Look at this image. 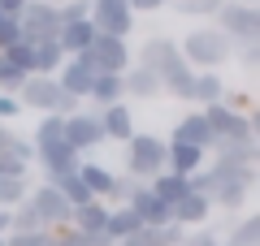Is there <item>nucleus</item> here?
I'll use <instances>...</instances> for the list:
<instances>
[{
	"instance_id": "32",
	"label": "nucleus",
	"mask_w": 260,
	"mask_h": 246,
	"mask_svg": "<svg viewBox=\"0 0 260 246\" xmlns=\"http://www.w3.org/2000/svg\"><path fill=\"white\" fill-rule=\"evenodd\" d=\"M26 194H30L26 177H9V173H0V208H5V212H13L18 203H26Z\"/></svg>"
},
{
	"instance_id": "3",
	"label": "nucleus",
	"mask_w": 260,
	"mask_h": 246,
	"mask_svg": "<svg viewBox=\"0 0 260 246\" xmlns=\"http://www.w3.org/2000/svg\"><path fill=\"white\" fill-rule=\"evenodd\" d=\"M156 173H165V138L160 134H139L126 143V177L148 186Z\"/></svg>"
},
{
	"instance_id": "20",
	"label": "nucleus",
	"mask_w": 260,
	"mask_h": 246,
	"mask_svg": "<svg viewBox=\"0 0 260 246\" xmlns=\"http://www.w3.org/2000/svg\"><path fill=\"white\" fill-rule=\"evenodd\" d=\"M126 208L135 212V216H139V225H143V229H160V225H169V208L152 199V190H148V186H139V190L130 194V203H126Z\"/></svg>"
},
{
	"instance_id": "9",
	"label": "nucleus",
	"mask_w": 260,
	"mask_h": 246,
	"mask_svg": "<svg viewBox=\"0 0 260 246\" xmlns=\"http://www.w3.org/2000/svg\"><path fill=\"white\" fill-rule=\"evenodd\" d=\"M95 35H113V39H126L135 30V13H130L126 0H91V18Z\"/></svg>"
},
{
	"instance_id": "6",
	"label": "nucleus",
	"mask_w": 260,
	"mask_h": 246,
	"mask_svg": "<svg viewBox=\"0 0 260 246\" xmlns=\"http://www.w3.org/2000/svg\"><path fill=\"white\" fill-rule=\"evenodd\" d=\"M87 65H91L95 73H113V78H121V73L135 65V52H130L126 39H113V35H95L91 48H87Z\"/></svg>"
},
{
	"instance_id": "47",
	"label": "nucleus",
	"mask_w": 260,
	"mask_h": 246,
	"mask_svg": "<svg viewBox=\"0 0 260 246\" xmlns=\"http://www.w3.org/2000/svg\"><path fill=\"white\" fill-rule=\"evenodd\" d=\"M117 246H160V242H156V233H152V229H139V233H130L126 242H117Z\"/></svg>"
},
{
	"instance_id": "15",
	"label": "nucleus",
	"mask_w": 260,
	"mask_h": 246,
	"mask_svg": "<svg viewBox=\"0 0 260 246\" xmlns=\"http://www.w3.org/2000/svg\"><path fill=\"white\" fill-rule=\"evenodd\" d=\"M61 65H65V52L56 48V39L26 44V69H30V78H56Z\"/></svg>"
},
{
	"instance_id": "27",
	"label": "nucleus",
	"mask_w": 260,
	"mask_h": 246,
	"mask_svg": "<svg viewBox=\"0 0 260 246\" xmlns=\"http://www.w3.org/2000/svg\"><path fill=\"white\" fill-rule=\"evenodd\" d=\"M208 155H213L217 164H256V143H221V138H213V147H208Z\"/></svg>"
},
{
	"instance_id": "46",
	"label": "nucleus",
	"mask_w": 260,
	"mask_h": 246,
	"mask_svg": "<svg viewBox=\"0 0 260 246\" xmlns=\"http://www.w3.org/2000/svg\"><path fill=\"white\" fill-rule=\"evenodd\" d=\"M130 5V13H135V18H139V13H160L169 5V0H126Z\"/></svg>"
},
{
	"instance_id": "1",
	"label": "nucleus",
	"mask_w": 260,
	"mask_h": 246,
	"mask_svg": "<svg viewBox=\"0 0 260 246\" xmlns=\"http://www.w3.org/2000/svg\"><path fill=\"white\" fill-rule=\"evenodd\" d=\"M186 186H191L195 194H204L213 208L239 212L243 203H247L251 186H256V169H247V164H217V160H208L195 177H186Z\"/></svg>"
},
{
	"instance_id": "21",
	"label": "nucleus",
	"mask_w": 260,
	"mask_h": 246,
	"mask_svg": "<svg viewBox=\"0 0 260 246\" xmlns=\"http://www.w3.org/2000/svg\"><path fill=\"white\" fill-rule=\"evenodd\" d=\"M121 95H130V100H156L160 95L156 73L143 69V65H130V69L121 73Z\"/></svg>"
},
{
	"instance_id": "4",
	"label": "nucleus",
	"mask_w": 260,
	"mask_h": 246,
	"mask_svg": "<svg viewBox=\"0 0 260 246\" xmlns=\"http://www.w3.org/2000/svg\"><path fill=\"white\" fill-rule=\"evenodd\" d=\"M217 30L230 39V48H243V44H260V9L256 5H239V0H225L221 9L213 13Z\"/></svg>"
},
{
	"instance_id": "16",
	"label": "nucleus",
	"mask_w": 260,
	"mask_h": 246,
	"mask_svg": "<svg viewBox=\"0 0 260 246\" xmlns=\"http://www.w3.org/2000/svg\"><path fill=\"white\" fill-rule=\"evenodd\" d=\"M208 216H213V203H208L204 194H195V190H186L182 199L169 208V220H174L178 229H200V225H208Z\"/></svg>"
},
{
	"instance_id": "25",
	"label": "nucleus",
	"mask_w": 260,
	"mask_h": 246,
	"mask_svg": "<svg viewBox=\"0 0 260 246\" xmlns=\"http://www.w3.org/2000/svg\"><path fill=\"white\" fill-rule=\"evenodd\" d=\"M139 216H135V212H130V208H121V203H117V208H109V220H104V233H109V242L113 246H117V242H126V237L130 233H139Z\"/></svg>"
},
{
	"instance_id": "23",
	"label": "nucleus",
	"mask_w": 260,
	"mask_h": 246,
	"mask_svg": "<svg viewBox=\"0 0 260 246\" xmlns=\"http://www.w3.org/2000/svg\"><path fill=\"white\" fill-rule=\"evenodd\" d=\"M113 177H117V173H113V169H104V164H91V160L78 164V182H83L87 194H91V199H100V203L113 194Z\"/></svg>"
},
{
	"instance_id": "38",
	"label": "nucleus",
	"mask_w": 260,
	"mask_h": 246,
	"mask_svg": "<svg viewBox=\"0 0 260 246\" xmlns=\"http://www.w3.org/2000/svg\"><path fill=\"white\" fill-rule=\"evenodd\" d=\"M5 246H56L52 229H39V233H5Z\"/></svg>"
},
{
	"instance_id": "40",
	"label": "nucleus",
	"mask_w": 260,
	"mask_h": 246,
	"mask_svg": "<svg viewBox=\"0 0 260 246\" xmlns=\"http://www.w3.org/2000/svg\"><path fill=\"white\" fill-rule=\"evenodd\" d=\"M182 246H221V233H217V229H208V225H200V229H186Z\"/></svg>"
},
{
	"instance_id": "11",
	"label": "nucleus",
	"mask_w": 260,
	"mask_h": 246,
	"mask_svg": "<svg viewBox=\"0 0 260 246\" xmlns=\"http://www.w3.org/2000/svg\"><path fill=\"white\" fill-rule=\"evenodd\" d=\"M61 100H65V91L56 87V78H26V87L18 91V104L22 108H35L39 117H56Z\"/></svg>"
},
{
	"instance_id": "17",
	"label": "nucleus",
	"mask_w": 260,
	"mask_h": 246,
	"mask_svg": "<svg viewBox=\"0 0 260 246\" xmlns=\"http://www.w3.org/2000/svg\"><path fill=\"white\" fill-rule=\"evenodd\" d=\"M95 117H100L104 138H113V143H130V138H135V112H130L126 100H121V104H109V108H100Z\"/></svg>"
},
{
	"instance_id": "19",
	"label": "nucleus",
	"mask_w": 260,
	"mask_h": 246,
	"mask_svg": "<svg viewBox=\"0 0 260 246\" xmlns=\"http://www.w3.org/2000/svg\"><path fill=\"white\" fill-rule=\"evenodd\" d=\"M169 143H182V147H200V151H208V147H213V130H208L204 112H186V117L174 126Z\"/></svg>"
},
{
	"instance_id": "45",
	"label": "nucleus",
	"mask_w": 260,
	"mask_h": 246,
	"mask_svg": "<svg viewBox=\"0 0 260 246\" xmlns=\"http://www.w3.org/2000/svg\"><path fill=\"white\" fill-rule=\"evenodd\" d=\"M18 117H22L18 95H0V126H5V121H18Z\"/></svg>"
},
{
	"instance_id": "49",
	"label": "nucleus",
	"mask_w": 260,
	"mask_h": 246,
	"mask_svg": "<svg viewBox=\"0 0 260 246\" xmlns=\"http://www.w3.org/2000/svg\"><path fill=\"white\" fill-rule=\"evenodd\" d=\"M48 5H61V0H48Z\"/></svg>"
},
{
	"instance_id": "5",
	"label": "nucleus",
	"mask_w": 260,
	"mask_h": 246,
	"mask_svg": "<svg viewBox=\"0 0 260 246\" xmlns=\"http://www.w3.org/2000/svg\"><path fill=\"white\" fill-rule=\"evenodd\" d=\"M200 112H204L213 138H221V143H256V117L234 112V108H225V104H208V108H200Z\"/></svg>"
},
{
	"instance_id": "26",
	"label": "nucleus",
	"mask_w": 260,
	"mask_h": 246,
	"mask_svg": "<svg viewBox=\"0 0 260 246\" xmlns=\"http://www.w3.org/2000/svg\"><path fill=\"white\" fill-rule=\"evenodd\" d=\"M148 190H152V199H156V203L174 208V203L182 199V194L191 190V186H186V177H178V173H156V177L148 182Z\"/></svg>"
},
{
	"instance_id": "43",
	"label": "nucleus",
	"mask_w": 260,
	"mask_h": 246,
	"mask_svg": "<svg viewBox=\"0 0 260 246\" xmlns=\"http://www.w3.org/2000/svg\"><path fill=\"white\" fill-rule=\"evenodd\" d=\"M152 233H156V242H160V246H182V237H186V229H178L174 220H169V225H160V229H152Z\"/></svg>"
},
{
	"instance_id": "13",
	"label": "nucleus",
	"mask_w": 260,
	"mask_h": 246,
	"mask_svg": "<svg viewBox=\"0 0 260 246\" xmlns=\"http://www.w3.org/2000/svg\"><path fill=\"white\" fill-rule=\"evenodd\" d=\"M30 164H35V147H30V138H18L13 130L0 126V173L26 177Z\"/></svg>"
},
{
	"instance_id": "31",
	"label": "nucleus",
	"mask_w": 260,
	"mask_h": 246,
	"mask_svg": "<svg viewBox=\"0 0 260 246\" xmlns=\"http://www.w3.org/2000/svg\"><path fill=\"white\" fill-rule=\"evenodd\" d=\"M221 246H260V216H243L239 225L221 237Z\"/></svg>"
},
{
	"instance_id": "37",
	"label": "nucleus",
	"mask_w": 260,
	"mask_h": 246,
	"mask_svg": "<svg viewBox=\"0 0 260 246\" xmlns=\"http://www.w3.org/2000/svg\"><path fill=\"white\" fill-rule=\"evenodd\" d=\"M56 13H61V26L65 22H87L91 18V0H61Z\"/></svg>"
},
{
	"instance_id": "29",
	"label": "nucleus",
	"mask_w": 260,
	"mask_h": 246,
	"mask_svg": "<svg viewBox=\"0 0 260 246\" xmlns=\"http://www.w3.org/2000/svg\"><path fill=\"white\" fill-rule=\"evenodd\" d=\"M87 100L100 104V108H109V104H121L126 95H121V78H113V73H95L91 91H87Z\"/></svg>"
},
{
	"instance_id": "28",
	"label": "nucleus",
	"mask_w": 260,
	"mask_h": 246,
	"mask_svg": "<svg viewBox=\"0 0 260 246\" xmlns=\"http://www.w3.org/2000/svg\"><path fill=\"white\" fill-rule=\"evenodd\" d=\"M225 100V78L217 69H208V73H195V91H191V104H221Z\"/></svg>"
},
{
	"instance_id": "42",
	"label": "nucleus",
	"mask_w": 260,
	"mask_h": 246,
	"mask_svg": "<svg viewBox=\"0 0 260 246\" xmlns=\"http://www.w3.org/2000/svg\"><path fill=\"white\" fill-rule=\"evenodd\" d=\"M230 61H239L243 69H256V65H260V44H243V48H234Z\"/></svg>"
},
{
	"instance_id": "44",
	"label": "nucleus",
	"mask_w": 260,
	"mask_h": 246,
	"mask_svg": "<svg viewBox=\"0 0 260 246\" xmlns=\"http://www.w3.org/2000/svg\"><path fill=\"white\" fill-rule=\"evenodd\" d=\"M225 108H234V112H247V117H251V95L247 91H225Z\"/></svg>"
},
{
	"instance_id": "2",
	"label": "nucleus",
	"mask_w": 260,
	"mask_h": 246,
	"mask_svg": "<svg viewBox=\"0 0 260 246\" xmlns=\"http://www.w3.org/2000/svg\"><path fill=\"white\" fill-rule=\"evenodd\" d=\"M178 52H182V61H186V69H195V73H208V69H217L221 73V65L230 61V39L221 35L217 26H195L191 35L178 44Z\"/></svg>"
},
{
	"instance_id": "36",
	"label": "nucleus",
	"mask_w": 260,
	"mask_h": 246,
	"mask_svg": "<svg viewBox=\"0 0 260 246\" xmlns=\"http://www.w3.org/2000/svg\"><path fill=\"white\" fill-rule=\"evenodd\" d=\"M169 5H178V13H186V18H213L225 0H169Z\"/></svg>"
},
{
	"instance_id": "7",
	"label": "nucleus",
	"mask_w": 260,
	"mask_h": 246,
	"mask_svg": "<svg viewBox=\"0 0 260 246\" xmlns=\"http://www.w3.org/2000/svg\"><path fill=\"white\" fill-rule=\"evenodd\" d=\"M135 65L152 69V73H156V82H165V78H174L178 69H186L182 52H178V39H165V35L148 39V44L139 48V56H135Z\"/></svg>"
},
{
	"instance_id": "10",
	"label": "nucleus",
	"mask_w": 260,
	"mask_h": 246,
	"mask_svg": "<svg viewBox=\"0 0 260 246\" xmlns=\"http://www.w3.org/2000/svg\"><path fill=\"white\" fill-rule=\"evenodd\" d=\"M26 208L39 216V225H44V229H65V225H70V216H74V208H70V203H65L48 182L35 186V190L26 194Z\"/></svg>"
},
{
	"instance_id": "34",
	"label": "nucleus",
	"mask_w": 260,
	"mask_h": 246,
	"mask_svg": "<svg viewBox=\"0 0 260 246\" xmlns=\"http://www.w3.org/2000/svg\"><path fill=\"white\" fill-rule=\"evenodd\" d=\"M30 73L22 69V65H9V61H0V95H18L22 87H26Z\"/></svg>"
},
{
	"instance_id": "48",
	"label": "nucleus",
	"mask_w": 260,
	"mask_h": 246,
	"mask_svg": "<svg viewBox=\"0 0 260 246\" xmlns=\"http://www.w3.org/2000/svg\"><path fill=\"white\" fill-rule=\"evenodd\" d=\"M239 5H256V9H260V0H239Z\"/></svg>"
},
{
	"instance_id": "8",
	"label": "nucleus",
	"mask_w": 260,
	"mask_h": 246,
	"mask_svg": "<svg viewBox=\"0 0 260 246\" xmlns=\"http://www.w3.org/2000/svg\"><path fill=\"white\" fill-rule=\"evenodd\" d=\"M18 26H22V44L56 39V30H61V13H56V5H48V0H26V9L18 13Z\"/></svg>"
},
{
	"instance_id": "33",
	"label": "nucleus",
	"mask_w": 260,
	"mask_h": 246,
	"mask_svg": "<svg viewBox=\"0 0 260 246\" xmlns=\"http://www.w3.org/2000/svg\"><path fill=\"white\" fill-rule=\"evenodd\" d=\"M191 91H195V69H178L174 78L160 82V95H169V100H186L191 104Z\"/></svg>"
},
{
	"instance_id": "39",
	"label": "nucleus",
	"mask_w": 260,
	"mask_h": 246,
	"mask_svg": "<svg viewBox=\"0 0 260 246\" xmlns=\"http://www.w3.org/2000/svg\"><path fill=\"white\" fill-rule=\"evenodd\" d=\"M13 44H22V26H18V18L0 13V52H9Z\"/></svg>"
},
{
	"instance_id": "12",
	"label": "nucleus",
	"mask_w": 260,
	"mask_h": 246,
	"mask_svg": "<svg viewBox=\"0 0 260 246\" xmlns=\"http://www.w3.org/2000/svg\"><path fill=\"white\" fill-rule=\"evenodd\" d=\"M65 143H70V151H78V155H87V151H95V147L104 143V130H100V117L95 112H74V117H65Z\"/></svg>"
},
{
	"instance_id": "30",
	"label": "nucleus",
	"mask_w": 260,
	"mask_h": 246,
	"mask_svg": "<svg viewBox=\"0 0 260 246\" xmlns=\"http://www.w3.org/2000/svg\"><path fill=\"white\" fill-rule=\"evenodd\" d=\"M48 186H52L56 194H61L70 208H83V203H91V194H87V186L78 182V173H65V177H48Z\"/></svg>"
},
{
	"instance_id": "22",
	"label": "nucleus",
	"mask_w": 260,
	"mask_h": 246,
	"mask_svg": "<svg viewBox=\"0 0 260 246\" xmlns=\"http://www.w3.org/2000/svg\"><path fill=\"white\" fill-rule=\"evenodd\" d=\"M91 39H95L91 22H65V26L56 30V48H61L65 56H83L87 48H91Z\"/></svg>"
},
{
	"instance_id": "41",
	"label": "nucleus",
	"mask_w": 260,
	"mask_h": 246,
	"mask_svg": "<svg viewBox=\"0 0 260 246\" xmlns=\"http://www.w3.org/2000/svg\"><path fill=\"white\" fill-rule=\"evenodd\" d=\"M139 186H143V182H135V177H126V173H121V177H113V194H109V199H121V208H126V203H130V194L139 190Z\"/></svg>"
},
{
	"instance_id": "24",
	"label": "nucleus",
	"mask_w": 260,
	"mask_h": 246,
	"mask_svg": "<svg viewBox=\"0 0 260 246\" xmlns=\"http://www.w3.org/2000/svg\"><path fill=\"white\" fill-rule=\"evenodd\" d=\"M104 220H109V203L91 199V203H83V208H74V216H70V229L91 237V233H104Z\"/></svg>"
},
{
	"instance_id": "18",
	"label": "nucleus",
	"mask_w": 260,
	"mask_h": 246,
	"mask_svg": "<svg viewBox=\"0 0 260 246\" xmlns=\"http://www.w3.org/2000/svg\"><path fill=\"white\" fill-rule=\"evenodd\" d=\"M204 164H208V151H200V147H182V143H165V173L195 177Z\"/></svg>"
},
{
	"instance_id": "35",
	"label": "nucleus",
	"mask_w": 260,
	"mask_h": 246,
	"mask_svg": "<svg viewBox=\"0 0 260 246\" xmlns=\"http://www.w3.org/2000/svg\"><path fill=\"white\" fill-rule=\"evenodd\" d=\"M39 229L44 225H39V216L26 208V203H18V208L9 212V233H39Z\"/></svg>"
},
{
	"instance_id": "50",
	"label": "nucleus",
	"mask_w": 260,
	"mask_h": 246,
	"mask_svg": "<svg viewBox=\"0 0 260 246\" xmlns=\"http://www.w3.org/2000/svg\"><path fill=\"white\" fill-rule=\"evenodd\" d=\"M0 246H5V237H0Z\"/></svg>"
},
{
	"instance_id": "14",
	"label": "nucleus",
	"mask_w": 260,
	"mask_h": 246,
	"mask_svg": "<svg viewBox=\"0 0 260 246\" xmlns=\"http://www.w3.org/2000/svg\"><path fill=\"white\" fill-rule=\"evenodd\" d=\"M91 82H95V69L87 65V56H65V65L56 69V87L65 95H74V100H87Z\"/></svg>"
}]
</instances>
